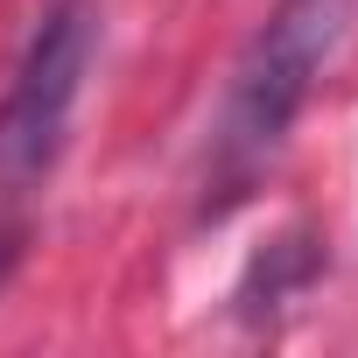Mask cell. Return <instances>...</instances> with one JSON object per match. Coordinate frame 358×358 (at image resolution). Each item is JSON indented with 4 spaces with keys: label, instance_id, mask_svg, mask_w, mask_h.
I'll return each mask as SVG.
<instances>
[{
    "label": "cell",
    "instance_id": "2",
    "mask_svg": "<svg viewBox=\"0 0 358 358\" xmlns=\"http://www.w3.org/2000/svg\"><path fill=\"white\" fill-rule=\"evenodd\" d=\"M99 43V8L92 0H50L29 29V50L0 92V197L36 190L64 155L85 71Z\"/></svg>",
    "mask_w": 358,
    "mask_h": 358
},
{
    "label": "cell",
    "instance_id": "1",
    "mask_svg": "<svg viewBox=\"0 0 358 358\" xmlns=\"http://www.w3.org/2000/svg\"><path fill=\"white\" fill-rule=\"evenodd\" d=\"M358 36V0H274L267 22L246 36L204 169V211H225L253 190V176L281 155L288 127L302 120L309 92L330 78L344 43Z\"/></svg>",
    "mask_w": 358,
    "mask_h": 358
}]
</instances>
